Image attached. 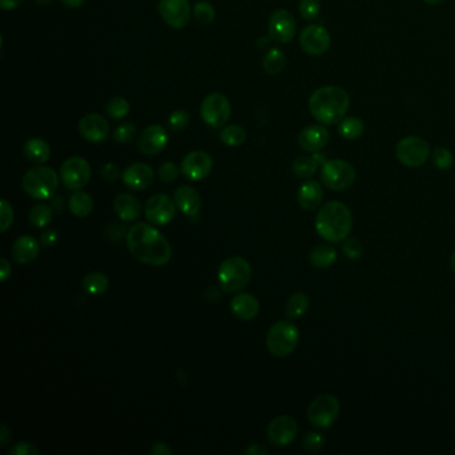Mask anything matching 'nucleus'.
Listing matches in <instances>:
<instances>
[{
	"mask_svg": "<svg viewBox=\"0 0 455 455\" xmlns=\"http://www.w3.org/2000/svg\"><path fill=\"white\" fill-rule=\"evenodd\" d=\"M127 247L139 262L150 266H164L173 255L166 236L147 223H137L129 230Z\"/></svg>",
	"mask_w": 455,
	"mask_h": 455,
	"instance_id": "1",
	"label": "nucleus"
},
{
	"mask_svg": "<svg viewBox=\"0 0 455 455\" xmlns=\"http://www.w3.org/2000/svg\"><path fill=\"white\" fill-rule=\"evenodd\" d=\"M350 107L348 92L338 86H324L311 93L309 109L319 123L333 126L340 123Z\"/></svg>",
	"mask_w": 455,
	"mask_h": 455,
	"instance_id": "2",
	"label": "nucleus"
},
{
	"mask_svg": "<svg viewBox=\"0 0 455 455\" xmlns=\"http://www.w3.org/2000/svg\"><path fill=\"white\" fill-rule=\"evenodd\" d=\"M315 230L326 242H343L353 230V215L350 208L338 201L327 202L320 207L317 214Z\"/></svg>",
	"mask_w": 455,
	"mask_h": 455,
	"instance_id": "3",
	"label": "nucleus"
},
{
	"mask_svg": "<svg viewBox=\"0 0 455 455\" xmlns=\"http://www.w3.org/2000/svg\"><path fill=\"white\" fill-rule=\"evenodd\" d=\"M59 186L56 171L47 166L28 170L22 179L24 192L36 201H46L55 195Z\"/></svg>",
	"mask_w": 455,
	"mask_h": 455,
	"instance_id": "4",
	"label": "nucleus"
},
{
	"mask_svg": "<svg viewBox=\"0 0 455 455\" xmlns=\"http://www.w3.org/2000/svg\"><path fill=\"white\" fill-rule=\"evenodd\" d=\"M251 274L250 263L246 259L241 256H231L219 266V285L226 293L241 291L250 283Z\"/></svg>",
	"mask_w": 455,
	"mask_h": 455,
	"instance_id": "5",
	"label": "nucleus"
},
{
	"mask_svg": "<svg viewBox=\"0 0 455 455\" xmlns=\"http://www.w3.org/2000/svg\"><path fill=\"white\" fill-rule=\"evenodd\" d=\"M299 342V330L289 320L273 324L266 337V346L274 357L285 358L294 353Z\"/></svg>",
	"mask_w": 455,
	"mask_h": 455,
	"instance_id": "6",
	"label": "nucleus"
},
{
	"mask_svg": "<svg viewBox=\"0 0 455 455\" xmlns=\"http://www.w3.org/2000/svg\"><path fill=\"white\" fill-rule=\"evenodd\" d=\"M341 403L333 394H320L307 409V419L317 429H330L340 417Z\"/></svg>",
	"mask_w": 455,
	"mask_h": 455,
	"instance_id": "7",
	"label": "nucleus"
},
{
	"mask_svg": "<svg viewBox=\"0 0 455 455\" xmlns=\"http://www.w3.org/2000/svg\"><path fill=\"white\" fill-rule=\"evenodd\" d=\"M355 175L353 164L343 159L327 160L320 168V181L333 191L350 188L355 182Z\"/></svg>",
	"mask_w": 455,
	"mask_h": 455,
	"instance_id": "8",
	"label": "nucleus"
},
{
	"mask_svg": "<svg viewBox=\"0 0 455 455\" xmlns=\"http://www.w3.org/2000/svg\"><path fill=\"white\" fill-rule=\"evenodd\" d=\"M395 157L401 164L410 168H417L423 166L429 159L430 146L422 137H403L397 143Z\"/></svg>",
	"mask_w": 455,
	"mask_h": 455,
	"instance_id": "9",
	"label": "nucleus"
},
{
	"mask_svg": "<svg viewBox=\"0 0 455 455\" xmlns=\"http://www.w3.org/2000/svg\"><path fill=\"white\" fill-rule=\"evenodd\" d=\"M201 116L206 124L212 129L223 127L231 116V104L223 93L212 92L201 104Z\"/></svg>",
	"mask_w": 455,
	"mask_h": 455,
	"instance_id": "10",
	"label": "nucleus"
},
{
	"mask_svg": "<svg viewBox=\"0 0 455 455\" xmlns=\"http://www.w3.org/2000/svg\"><path fill=\"white\" fill-rule=\"evenodd\" d=\"M91 178L90 163L82 157H71L60 167V179L66 188L79 191Z\"/></svg>",
	"mask_w": 455,
	"mask_h": 455,
	"instance_id": "11",
	"label": "nucleus"
},
{
	"mask_svg": "<svg viewBox=\"0 0 455 455\" xmlns=\"http://www.w3.org/2000/svg\"><path fill=\"white\" fill-rule=\"evenodd\" d=\"M177 208L178 207L175 205V201H173L168 195L155 194L147 201L144 212L150 223L157 226H166L174 219Z\"/></svg>",
	"mask_w": 455,
	"mask_h": 455,
	"instance_id": "12",
	"label": "nucleus"
},
{
	"mask_svg": "<svg viewBox=\"0 0 455 455\" xmlns=\"http://www.w3.org/2000/svg\"><path fill=\"white\" fill-rule=\"evenodd\" d=\"M298 432L299 428L293 417L279 415L267 428V439L275 447H286L296 441Z\"/></svg>",
	"mask_w": 455,
	"mask_h": 455,
	"instance_id": "13",
	"label": "nucleus"
},
{
	"mask_svg": "<svg viewBox=\"0 0 455 455\" xmlns=\"http://www.w3.org/2000/svg\"><path fill=\"white\" fill-rule=\"evenodd\" d=\"M299 43L306 54L311 56H320L330 48L331 38L323 25L310 24L300 32Z\"/></svg>",
	"mask_w": 455,
	"mask_h": 455,
	"instance_id": "14",
	"label": "nucleus"
},
{
	"mask_svg": "<svg viewBox=\"0 0 455 455\" xmlns=\"http://www.w3.org/2000/svg\"><path fill=\"white\" fill-rule=\"evenodd\" d=\"M158 11L163 22L177 30L184 28L191 19L188 0H159Z\"/></svg>",
	"mask_w": 455,
	"mask_h": 455,
	"instance_id": "15",
	"label": "nucleus"
},
{
	"mask_svg": "<svg viewBox=\"0 0 455 455\" xmlns=\"http://www.w3.org/2000/svg\"><path fill=\"white\" fill-rule=\"evenodd\" d=\"M296 32V18L287 10H276L269 21L270 38L278 45L290 43Z\"/></svg>",
	"mask_w": 455,
	"mask_h": 455,
	"instance_id": "16",
	"label": "nucleus"
},
{
	"mask_svg": "<svg viewBox=\"0 0 455 455\" xmlns=\"http://www.w3.org/2000/svg\"><path fill=\"white\" fill-rule=\"evenodd\" d=\"M212 159L205 151H192L188 153L182 160L181 170L182 174L192 182H198L207 178L212 171Z\"/></svg>",
	"mask_w": 455,
	"mask_h": 455,
	"instance_id": "17",
	"label": "nucleus"
},
{
	"mask_svg": "<svg viewBox=\"0 0 455 455\" xmlns=\"http://www.w3.org/2000/svg\"><path fill=\"white\" fill-rule=\"evenodd\" d=\"M168 144V133L159 124L146 127L137 139V148L144 155H157Z\"/></svg>",
	"mask_w": 455,
	"mask_h": 455,
	"instance_id": "18",
	"label": "nucleus"
},
{
	"mask_svg": "<svg viewBox=\"0 0 455 455\" xmlns=\"http://www.w3.org/2000/svg\"><path fill=\"white\" fill-rule=\"evenodd\" d=\"M79 133L91 143H100L109 137L110 124L100 114L85 115L79 122Z\"/></svg>",
	"mask_w": 455,
	"mask_h": 455,
	"instance_id": "19",
	"label": "nucleus"
},
{
	"mask_svg": "<svg viewBox=\"0 0 455 455\" xmlns=\"http://www.w3.org/2000/svg\"><path fill=\"white\" fill-rule=\"evenodd\" d=\"M122 179L129 188L134 191H142L150 187L154 181V170L146 163H134L123 171Z\"/></svg>",
	"mask_w": 455,
	"mask_h": 455,
	"instance_id": "20",
	"label": "nucleus"
},
{
	"mask_svg": "<svg viewBox=\"0 0 455 455\" xmlns=\"http://www.w3.org/2000/svg\"><path fill=\"white\" fill-rule=\"evenodd\" d=\"M330 134L324 126L311 124L303 129L298 135V144L307 153H318L329 143Z\"/></svg>",
	"mask_w": 455,
	"mask_h": 455,
	"instance_id": "21",
	"label": "nucleus"
},
{
	"mask_svg": "<svg viewBox=\"0 0 455 455\" xmlns=\"http://www.w3.org/2000/svg\"><path fill=\"white\" fill-rule=\"evenodd\" d=\"M174 201L178 210L191 219H195L202 208V199L197 190L188 186L178 187L174 194Z\"/></svg>",
	"mask_w": 455,
	"mask_h": 455,
	"instance_id": "22",
	"label": "nucleus"
},
{
	"mask_svg": "<svg viewBox=\"0 0 455 455\" xmlns=\"http://www.w3.org/2000/svg\"><path fill=\"white\" fill-rule=\"evenodd\" d=\"M323 197L324 192L320 183L317 181H307L299 187L296 199L303 210L314 211L318 210L319 206L322 205Z\"/></svg>",
	"mask_w": 455,
	"mask_h": 455,
	"instance_id": "23",
	"label": "nucleus"
},
{
	"mask_svg": "<svg viewBox=\"0 0 455 455\" xmlns=\"http://www.w3.org/2000/svg\"><path fill=\"white\" fill-rule=\"evenodd\" d=\"M39 251V242L30 235H23L18 238L12 245V258L19 265H28L38 258Z\"/></svg>",
	"mask_w": 455,
	"mask_h": 455,
	"instance_id": "24",
	"label": "nucleus"
},
{
	"mask_svg": "<svg viewBox=\"0 0 455 455\" xmlns=\"http://www.w3.org/2000/svg\"><path fill=\"white\" fill-rule=\"evenodd\" d=\"M231 310L242 320H251L259 314V300L249 293H242L231 299Z\"/></svg>",
	"mask_w": 455,
	"mask_h": 455,
	"instance_id": "25",
	"label": "nucleus"
},
{
	"mask_svg": "<svg viewBox=\"0 0 455 455\" xmlns=\"http://www.w3.org/2000/svg\"><path fill=\"white\" fill-rule=\"evenodd\" d=\"M115 212L124 222H134L140 215V202L131 194H120L115 198Z\"/></svg>",
	"mask_w": 455,
	"mask_h": 455,
	"instance_id": "26",
	"label": "nucleus"
},
{
	"mask_svg": "<svg viewBox=\"0 0 455 455\" xmlns=\"http://www.w3.org/2000/svg\"><path fill=\"white\" fill-rule=\"evenodd\" d=\"M23 151L25 158L35 164H43L51 157V148L42 137L28 139L24 143Z\"/></svg>",
	"mask_w": 455,
	"mask_h": 455,
	"instance_id": "27",
	"label": "nucleus"
},
{
	"mask_svg": "<svg viewBox=\"0 0 455 455\" xmlns=\"http://www.w3.org/2000/svg\"><path fill=\"white\" fill-rule=\"evenodd\" d=\"M338 258L337 250L326 243H320L310 252V263L315 269H329L331 267Z\"/></svg>",
	"mask_w": 455,
	"mask_h": 455,
	"instance_id": "28",
	"label": "nucleus"
},
{
	"mask_svg": "<svg viewBox=\"0 0 455 455\" xmlns=\"http://www.w3.org/2000/svg\"><path fill=\"white\" fill-rule=\"evenodd\" d=\"M69 211L79 218L89 217L93 210V201L91 195L83 191H76L69 202Z\"/></svg>",
	"mask_w": 455,
	"mask_h": 455,
	"instance_id": "29",
	"label": "nucleus"
},
{
	"mask_svg": "<svg viewBox=\"0 0 455 455\" xmlns=\"http://www.w3.org/2000/svg\"><path fill=\"white\" fill-rule=\"evenodd\" d=\"M338 133L346 140H357L364 135V123L355 116H344L338 124Z\"/></svg>",
	"mask_w": 455,
	"mask_h": 455,
	"instance_id": "30",
	"label": "nucleus"
},
{
	"mask_svg": "<svg viewBox=\"0 0 455 455\" xmlns=\"http://www.w3.org/2000/svg\"><path fill=\"white\" fill-rule=\"evenodd\" d=\"M310 307V299L304 293H294L286 303V315L290 319L303 317Z\"/></svg>",
	"mask_w": 455,
	"mask_h": 455,
	"instance_id": "31",
	"label": "nucleus"
},
{
	"mask_svg": "<svg viewBox=\"0 0 455 455\" xmlns=\"http://www.w3.org/2000/svg\"><path fill=\"white\" fill-rule=\"evenodd\" d=\"M82 285L90 296H102L109 289V278L103 273H90Z\"/></svg>",
	"mask_w": 455,
	"mask_h": 455,
	"instance_id": "32",
	"label": "nucleus"
},
{
	"mask_svg": "<svg viewBox=\"0 0 455 455\" xmlns=\"http://www.w3.org/2000/svg\"><path fill=\"white\" fill-rule=\"evenodd\" d=\"M286 65L285 54L279 48H271L263 58V69L266 74L275 76L282 72Z\"/></svg>",
	"mask_w": 455,
	"mask_h": 455,
	"instance_id": "33",
	"label": "nucleus"
},
{
	"mask_svg": "<svg viewBox=\"0 0 455 455\" xmlns=\"http://www.w3.org/2000/svg\"><path fill=\"white\" fill-rule=\"evenodd\" d=\"M318 167V162L314 159V157H304L303 155V157H298L293 162V173L296 174L298 178H302V179H307V178L314 177Z\"/></svg>",
	"mask_w": 455,
	"mask_h": 455,
	"instance_id": "34",
	"label": "nucleus"
},
{
	"mask_svg": "<svg viewBox=\"0 0 455 455\" xmlns=\"http://www.w3.org/2000/svg\"><path fill=\"white\" fill-rule=\"evenodd\" d=\"M219 137H221V140L230 147H238V146L245 143L247 134H246V130L242 126L230 124L221 131Z\"/></svg>",
	"mask_w": 455,
	"mask_h": 455,
	"instance_id": "35",
	"label": "nucleus"
},
{
	"mask_svg": "<svg viewBox=\"0 0 455 455\" xmlns=\"http://www.w3.org/2000/svg\"><path fill=\"white\" fill-rule=\"evenodd\" d=\"M52 219V208L47 205H35L28 214L30 225L38 228H46Z\"/></svg>",
	"mask_w": 455,
	"mask_h": 455,
	"instance_id": "36",
	"label": "nucleus"
},
{
	"mask_svg": "<svg viewBox=\"0 0 455 455\" xmlns=\"http://www.w3.org/2000/svg\"><path fill=\"white\" fill-rule=\"evenodd\" d=\"M106 113L111 119H123L130 113V103L123 96H114L107 102Z\"/></svg>",
	"mask_w": 455,
	"mask_h": 455,
	"instance_id": "37",
	"label": "nucleus"
},
{
	"mask_svg": "<svg viewBox=\"0 0 455 455\" xmlns=\"http://www.w3.org/2000/svg\"><path fill=\"white\" fill-rule=\"evenodd\" d=\"M326 445V438L322 432H309L302 439V447L307 453H317Z\"/></svg>",
	"mask_w": 455,
	"mask_h": 455,
	"instance_id": "38",
	"label": "nucleus"
},
{
	"mask_svg": "<svg viewBox=\"0 0 455 455\" xmlns=\"http://www.w3.org/2000/svg\"><path fill=\"white\" fill-rule=\"evenodd\" d=\"M454 163V157L450 150L445 147H438L432 151V164L438 170H449Z\"/></svg>",
	"mask_w": 455,
	"mask_h": 455,
	"instance_id": "39",
	"label": "nucleus"
},
{
	"mask_svg": "<svg viewBox=\"0 0 455 455\" xmlns=\"http://www.w3.org/2000/svg\"><path fill=\"white\" fill-rule=\"evenodd\" d=\"M194 16L199 23H212L215 19V8L207 1H199L194 5Z\"/></svg>",
	"mask_w": 455,
	"mask_h": 455,
	"instance_id": "40",
	"label": "nucleus"
},
{
	"mask_svg": "<svg viewBox=\"0 0 455 455\" xmlns=\"http://www.w3.org/2000/svg\"><path fill=\"white\" fill-rule=\"evenodd\" d=\"M299 12L304 21L307 22L315 21L320 14V4L318 0H300Z\"/></svg>",
	"mask_w": 455,
	"mask_h": 455,
	"instance_id": "41",
	"label": "nucleus"
},
{
	"mask_svg": "<svg viewBox=\"0 0 455 455\" xmlns=\"http://www.w3.org/2000/svg\"><path fill=\"white\" fill-rule=\"evenodd\" d=\"M137 137V127L133 123H123L115 129L114 137L116 143L126 144L133 142Z\"/></svg>",
	"mask_w": 455,
	"mask_h": 455,
	"instance_id": "42",
	"label": "nucleus"
},
{
	"mask_svg": "<svg viewBox=\"0 0 455 455\" xmlns=\"http://www.w3.org/2000/svg\"><path fill=\"white\" fill-rule=\"evenodd\" d=\"M342 252L343 255L350 260H357L364 255V246L358 239L347 238L343 241L342 245Z\"/></svg>",
	"mask_w": 455,
	"mask_h": 455,
	"instance_id": "43",
	"label": "nucleus"
},
{
	"mask_svg": "<svg viewBox=\"0 0 455 455\" xmlns=\"http://www.w3.org/2000/svg\"><path fill=\"white\" fill-rule=\"evenodd\" d=\"M168 124L174 131H183L190 124V115L184 110H177L170 115Z\"/></svg>",
	"mask_w": 455,
	"mask_h": 455,
	"instance_id": "44",
	"label": "nucleus"
},
{
	"mask_svg": "<svg viewBox=\"0 0 455 455\" xmlns=\"http://www.w3.org/2000/svg\"><path fill=\"white\" fill-rule=\"evenodd\" d=\"M159 179L162 182L171 183L177 181L179 175V168L173 162H164L159 167Z\"/></svg>",
	"mask_w": 455,
	"mask_h": 455,
	"instance_id": "45",
	"label": "nucleus"
},
{
	"mask_svg": "<svg viewBox=\"0 0 455 455\" xmlns=\"http://www.w3.org/2000/svg\"><path fill=\"white\" fill-rule=\"evenodd\" d=\"M1 205V210H0V230L1 232H5L8 228H11L12 222H14V210L11 205L5 201V199H1L0 202Z\"/></svg>",
	"mask_w": 455,
	"mask_h": 455,
	"instance_id": "46",
	"label": "nucleus"
},
{
	"mask_svg": "<svg viewBox=\"0 0 455 455\" xmlns=\"http://www.w3.org/2000/svg\"><path fill=\"white\" fill-rule=\"evenodd\" d=\"M10 455H38V447L31 442H19L8 450Z\"/></svg>",
	"mask_w": 455,
	"mask_h": 455,
	"instance_id": "47",
	"label": "nucleus"
},
{
	"mask_svg": "<svg viewBox=\"0 0 455 455\" xmlns=\"http://www.w3.org/2000/svg\"><path fill=\"white\" fill-rule=\"evenodd\" d=\"M102 177L106 179V181H110V182H115L119 177V167L114 164V163H107L103 166L102 168Z\"/></svg>",
	"mask_w": 455,
	"mask_h": 455,
	"instance_id": "48",
	"label": "nucleus"
},
{
	"mask_svg": "<svg viewBox=\"0 0 455 455\" xmlns=\"http://www.w3.org/2000/svg\"><path fill=\"white\" fill-rule=\"evenodd\" d=\"M11 273H12V267L8 263V260L4 259V258L0 259V279H1V282H5L11 276Z\"/></svg>",
	"mask_w": 455,
	"mask_h": 455,
	"instance_id": "49",
	"label": "nucleus"
},
{
	"mask_svg": "<svg viewBox=\"0 0 455 455\" xmlns=\"http://www.w3.org/2000/svg\"><path fill=\"white\" fill-rule=\"evenodd\" d=\"M151 453L154 455H170L173 454V450L168 447L167 443H164V442H157V443L153 446Z\"/></svg>",
	"mask_w": 455,
	"mask_h": 455,
	"instance_id": "50",
	"label": "nucleus"
},
{
	"mask_svg": "<svg viewBox=\"0 0 455 455\" xmlns=\"http://www.w3.org/2000/svg\"><path fill=\"white\" fill-rule=\"evenodd\" d=\"M247 455H266L269 454V449L262 443H252L250 447L246 450Z\"/></svg>",
	"mask_w": 455,
	"mask_h": 455,
	"instance_id": "51",
	"label": "nucleus"
},
{
	"mask_svg": "<svg viewBox=\"0 0 455 455\" xmlns=\"http://www.w3.org/2000/svg\"><path fill=\"white\" fill-rule=\"evenodd\" d=\"M10 439H11V430H8V428L5 425H3L1 429H0V445H1V447L7 446Z\"/></svg>",
	"mask_w": 455,
	"mask_h": 455,
	"instance_id": "52",
	"label": "nucleus"
},
{
	"mask_svg": "<svg viewBox=\"0 0 455 455\" xmlns=\"http://www.w3.org/2000/svg\"><path fill=\"white\" fill-rule=\"evenodd\" d=\"M56 239H58V235H56V232H55L54 230H49V231H47V232H45V234L42 235V242H43L45 245H47V246L54 245V243L56 242Z\"/></svg>",
	"mask_w": 455,
	"mask_h": 455,
	"instance_id": "53",
	"label": "nucleus"
},
{
	"mask_svg": "<svg viewBox=\"0 0 455 455\" xmlns=\"http://www.w3.org/2000/svg\"><path fill=\"white\" fill-rule=\"evenodd\" d=\"M21 3H22V0H0V7L4 11H10V10H14L18 5H21Z\"/></svg>",
	"mask_w": 455,
	"mask_h": 455,
	"instance_id": "54",
	"label": "nucleus"
},
{
	"mask_svg": "<svg viewBox=\"0 0 455 455\" xmlns=\"http://www.w3.org/2000/svg\"><path fill=\"white\" fill-rule=\"evenodd\" d=\"M65 5H67L69 8H78L80 7L86 0H60Z\"/></svg>",
	"mask_w": 455,
	"mask_h": 455,
	"instance_id": "55",
	"label": "nucleus"
},
{
	"mask_svg": "<svg viewBox=\"0 0 455 455\" xmlns=\"http://www.w3.org/2000/svg\"><path fill=\"white\" fill-rule=\"evenodd\" d=\"M423 1L428 3V4H430V5H438V4L443 3L445 0H423Z\"/></svg>",
	"mask_w": 455,
	"mask_h": 455,
	"instance_id": "56",
	"label": "nucleus"
},
{
	"mask_svg": "<svg viewBox=\"0 0 455 455\" xmlns=\"http://www.w3.org/2000/svg\"><path fill=\"white\" fill-rule=\"evenodd\" d=\"M38 5H48V4H51V1L52 0H34Z\"/></svg>",
	"mask_w": 455,
	"mask_h": 455,
	"instance_id": "57",
	"label": "nucleus"
},
{
	"mask_svg": "<svg viewBox=\"0 0 455 455\" xmlns=\"http://www.w3.org/2000/svg\"><path fill=\"white\" fill-rule=\"evenodd\" d=\"M450 267H452V270H453V273L455 274V251L453 252V255H452V258H450Z\"/></svg>",
	"mask_w": 455,
	"mask_h": 455,
	"instance_id": "58",
	"label": "nucleus"
}]
</instances>
